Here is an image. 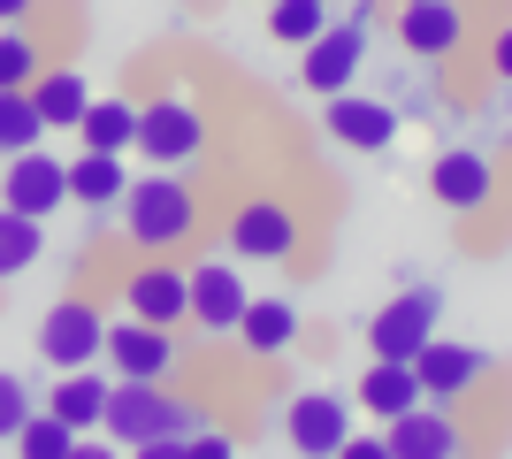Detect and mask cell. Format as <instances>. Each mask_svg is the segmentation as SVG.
Returning a JSON list of instances; mask_svg holds the SVG:
<instances>
[{
	"instance_id": "obj_8",
	"label": "cell",
	"mask_w": 512,
	"mask_h": 459,
	"mask_svg": "<svg viewBox=\"0 0 512 459\" xmlns=\"http://www.w3.org/2000/svg\"><path fill=\"white\" fill-rule=\"evenodd\" d=\"M176 329H161V322H107V368L115 375H146V383H169L176 375Z\"/></svg>"
},
{
	"instance_id": "obj_6",
	"label": "cell",
	"mask_w": 512,
	"mask_h": 459,
	"mask_svg": "<svg viewBox=\"0 0 512 459\" xmlns=\"http://www.w3.org/2000/svg\"><path fill=\"white\" fill-rule=\"evenodd\" d=\"M230 253L237 261H291L299 253V207L291 199H245L230 215Z\"/></svg>"
},
{
	"instance_id": "obj_33",
	"label": "cell",
	"mask_w": 512,
	"mask_h": 459,
	"mask_svg": "<svg viewBox=\"0 0 512 459\" xmlns=\"http://www.w3.org/2000/svg\"><path fill=\"white\" fill-rule=\"evenodd\" d=\"M31 8L39 0H0V23H31Z\"/></svg>"
},
{
	"instance_id": "obj_18",
	"label": "cell",
	"mask_w": 512,
	"mask_h": 459,
	"mask_svg": "<svg viewBox=\"0 0 512 459\" xmlns=\"http://www.w3.org/2000/svg\"><path fill=\"white\" fill-rule=\"evenodd\" d=\"M360 414H375V421H390V414H406V406H421V375H413V360H375V368L360 375Z\"/></svg>"
},
{
	"instance_id": "obj_32",
	"label": "cell",
	"mask_w": 512,
	"mask_h": 459,
	"mask_svg": "<svg viewBox=\"0 0 512 459\" xmlns=\"http://www.w3.org/2000/svg\"><path fill=\"white\" fill-rule=\"evenodd\" d=\"M344 452H352V459H390V444L383 437H344Z\"/></svg>"
},
{
	"instance_id": "obj_10",
	"label": "cell",
	"mask_w": 512,
	"mask_h": 459,
	"mask_svg": "<svg viewBox=\"0 0 512 459\" xmlns=\"http://www.w3.org/2000/svg\"><path fill=\"white\" fill-rule=\"evenodd\" d=\"M344 437H352V414H344L337 391H299L283 406V444H291V452L329 459V452H344Z\"/></svg>"
},
{
	"instance_id": "obj_11",
	"label": "cell",
	"mask_w": 512,
	"mask_h": 459,
	"mask_svg": "<svg viewBox=\"0 0 512 459\" xmlns=\"http://www.w3.org/2000/svg\"><path fill=\"white\" fill-rule=\"evenodd\" d=\"M69 199V161H54L46 146H31V153H16L8 169H0V207H23V215H54Z\"/></svg>"
},
{
	"instance_id": "obj_16",
	"label": "cell",
	"mask_w": 512,
	"mask_h": 459,
	"mask_svg": "<svg viewBox=\"0 0 512 459\" xmlns=\"http://www.w3.org/2000/svg\"><path fill=\"white\" fill-rule=\"evenodd\" d=\"M123 299H130V314H138V322H161V329H184V322H192V276H184V268H169V261H146V268L123 284Z\"/></svg>"
},
{
	"instance_id": "obj_24",
	"label": "cell",
	"mask_w": 512,
	"mask_h": 459,
	"mask_svg": "<svg viewBox=\"0 0 512 459\" xmlns=\"http://www.w3.org/2000/svg\"><path fill=\"white\" fill-rule=\"evenodd\" d=\"M39 253H46V222L23 215V207H0V284H16Z\"/></svg>"
},
{
	"instance_id": "obj_12",
	"label": "cell",
	"mask_w": 512,
	"mask_h": 459,
	"mask_svg": "<svg viewBox=\"0 0 512 459\" xmlns=\"http://www.w3.org/2000/svg\"><path fill=\"white\" fill-rule=\"evenodd\" d=\"M329 138L352 153H390L398 146V108L390 100H367V92H329V108H321Z\"/></svg>"
},
{
	"instance_id": "obj_27",
	"label": "cell",
	"mask_w": 512,
	"mask_h": 459,
	"mask_svg": "<svg viewBox=\"0 0 512 459\" xmlns=\"http://www.w3.org/2000/svg\"><path fill=\"white\" fill-rule=\"evenodd\" d=\"M77 437H85V429H69V421L46 406V414L23 421V437H16V444H23L31 459H77Z\"/></svg>"
},
{
	"instance_id": "obj_7",
	"label": "cell",
	"mask_w": 512,
	"mask_h": 459,
	"mask_svg": "<svg viewBox=\"0 0 512 459\" xmlns=\"http://www.w3.org/2000/svg\"><path fill=\"white\" fill-rule=\"evenodd\" d=\"M383 444H390V459H459L467 452V429L451 421V406L421 398V406H406V414L383 421Z\"/></svg>"
},
{
	"instance_id": "obj_19",
	"label": "cell",
	"mask_w": 512,
	"mask_h": 459,
	"mask_svg": "<svg viewBox=\"0 0 512 459\" xmlns=\"http://www.w3.org/2000/svg\"><path fill=\"white\" fill-rule=\"evenodd\" d=\"M123 192H130L123 153H100V146H85L77 161H69V199H77V207H123Z\"/></svg>"
},
{
	"instance_id": "obj_30",
	"label": "cell",
	"mask_w": 512,
	"mask_h": 459,
	"mask_svg": "<svg viewBox=\"0 0 512 459\" xmlns=\"http://www.w3.org/2000/svg\"><path fill=\"white\" fill-rule=\"evenodd\" d=\"M184 452H192V459H230V452H237V437H222V429H207V421H199Z\"/></svg>"
},
{
	"instance_id": "obj_31",
	"label": "cell",
	"mask_w": 512,
	"mask_h": 459,
	"mask_svg": "<svg viewBox=\"0 0 512 459\" xmlns=\"http://www.w3.org/2000/svg\"><path fill=\"white\" fill-rule=\"evenodd\" d=\"M490 69H497V77H505V85H512V23H505V31H497V46H490Z\"/></svg>"
},
{
	"instance_id": "obj_9",
	"label": "cell",
	"mask_w": 512,
	"mask_h": 459,
	"mask_svg": "<svg viewBox=\"0 0 512 459\" xmlns=\"http://www.w3.org/2000/svg\"><path fill=\"white\" fill-rule=\"evenodd\" d=\"M360 62H367V31L360 23H329L314 46H299V85L306 92H352V77H360Z\"/></svg>"
},
{
	"instance_id": "obj_26",
	"label": "cell",
	"mask_w": 512,
	"mask_h": 459,
	"mask_svg": "<svg viewBox=\"0 0 512 459\" xmlns=\"http://www.w3.org/2000/svg\"><path fill=\"white\" fill-rule=\"evenodd\" d=\"M329 31V0H268V39L276 46H314Z\"/></svg>"
},
{
	"instance_id": "obj_15",
	"label": "cell",
	"mask_w": 512,
	"mask_h": 459,
	"mask_svg": "<svg viewBox=\"0 0 512 459\" xmlns=\"http://www.w3.org/2000/svg\"><path fill=\"white\" fill-rule=\"evenodd\" d=\"M398 46L421 62H444L451 46H467V8L459 0H406L398 8Z\"/></svg>"
},
{
	"instance_id": "obj_5",
	"label": "cell",
	"mask_w": 512,
	"mask_h": 459,
	"mask_svg": "<svg viewBox=\"0 0 512 459\" xmlns=\"http://www.w3.org/2000/svg\"><path fill=\"white\" fill-rule=\"evenodd\" d=\"M436 322H444V291H398L390 306H375V322H367V352L375 360H413V352L436 337Z\"/></svg>"
},
{
	"instance_id": "obj_4",
	"label": "cell",
	"mask_w": 512,
	"mask_h": 459,
	"mask_svg": "<svg viewBox=\"0 0 512 459\" xmlns=\"http://www.w3.org/2000/svg\"><path fill=\"white\" fill-rule=\"evenodd\" d=\"M39 352H46V368H100L107 360V314L92 299H62V306H46V322H39Z\"/></svg>"
},
{
	"instance_id": "obj_1",
	"label": "cell",
	"mask_w": 512,
	"mask_h": 459,
	"mask_svg": "<svg viewBox=\"0 0 512 459\" xmlns=\"http://www.w3.org/2000/svg\"><path fill=\"white\" fill-rule=\"evenodd\" d=\"M199 406L192 398H176L169 383H146V375H115V391H107V437L123 444V452H146V459H176L192 444L199 429Z\"/></svg>"
},
{
	"instance_id": "obj_22",
	"label": "cell",
	"mask_w": 512,
	"mask_h": 459,
	"mask_svg": "<svg viewBox=\"0 0 512 459\" xmlns=\"http://www.w3.org/2000/svg\"><path fill=\"white\" fill-rule=\"evenodd\" d=\"M237 345L260 352V360H276V352L299 345V314H291L283 299H253V306H245V322H237Z\"/></svg>"
},
{
	"instance_id": "obj_14",
	"label": "cell",
	"mask_w": 512,
	"mask_h": 459,
	"mask_svg": "<svg viewBox=\"0 0 512 459\" xmlns=\"http://www.w3.org/2000/svg\"><path fill=\"white\" fill-rule=\"evenodd\" d=\"M245 306H253V291H245V276H237L230 261H199L192 268V322L207 329V337H237Z\"/></svg>"
},
{
	"instance_id": "obj_23",
	"label": "cell",
	"mask_w": 512,
	"mask_h": 459,
	"mask_svg": "<svg viewBox=\"0 0 512 459\" xmlns=\"http://www.w3.org/2000/svg\"><path fill=\"white\" fill-rule=\"evenodd\" d=\"M46 138V115L31 100V85H0V161H16Z\"/></svg>"
},
{
	"instance_id": "obj_17",
	"label": "cell",
	"mask_w": 512,
	"mask_h": 459,
	"mask_svg": "<svg viewBox=\"0 0 512 459\" xmlns=\"http://www.w3.org/2000/svg\"><path fill=\"white\" fill-rule=\"evenodd\" d=\"M428 192H436V207H451V215H482L497 199V169L490 153H436V169H428Z\"/></svg>"
},
{
	"instance_id": "obj_13",
	"label": "cell",
	"mask_w": 512,
	"mask_h": 459,
	"mask_svg": "<svg viewBox=\"0 0 512 459\" xmlns=\"http://www.w3.org/2000/svg\"><path fill=\"white\" fill-rule=\"evenodd\" d=\"M413 375H421V391L436 398V406H459V398L490 375V352H482V345H444V337H428V345L413 352Z\"/></svg>"
},
{
	"instance_id": "obj_21",
	"label": "cell",
	"mask_w": 512,
	"mask_h": 459,
	"mask_svg": "<svg viewBox=\"0 0 512 459\" xmlns=\"http://www.w3.org/2000/svg\"><path fill=\"white\" fill-rule=\"evenodd\" d=\"M107 391H115V383H107L100 368H69L62 383H54V398H46V406H54L69 429H100V421H107Z\"/></svg>"
},
{
	"instance_id": "obj_28",
	"label": "cell",
	"mask_w": 512,
	"mask_h": 459,
	"mask_svg": "<svg viewBox=\"0 0 512 459\" xmlns=\"http://www.w3.org/2000/svg\"><path fill=\"white\" fill-rule=\"evenodd\" d=\"M39 69H46L39 39H31L23 23H0V85H31Z\"/></svg>"
},
{
	"instance_id": "obj_20",
	"label": "cell",
	"mask_w": 512,
	"mask_h": 459,
	"mask_svg": "<svg viewBox=\"0 0 512 459\" xmlns=\"http://www.w3.org/2000/svg\"><path fill=\"white\" fill-rule=\"evenodd\" d=\"M31 100H39L46 131H77V123H85V108H92L85 69H39V77H31Z\"/></svg>"
},
{
	"instance_id": "obj_34",
	"label": "cell",
	"mask_w": 512,
	"mask_h": 459,
	"mask_svg": "<svg viewBox=\"0 0 512 459\" xmlns=\"http://www.w3.org/2000/svg\"><path fill=\"white\" fill-rule=\"evenodd\" d=\"M329 8H337V0H329Z\"/></svg>"
},
{
	"instance_id": "obj_35",
	"label": "cell",
	"mask_w": 512,
	"mask_h": 459,
	"mask_svg": "<svg viewBox=\"0 0 512 459\" xmlns=\"http://www.w3.org/2000/svg\"><path fill=\"white\" fill-rule=\"evenodd\" d=\"M398 8H406V0H398Z\"/></svg>"
},
{
	"instance_id": "obj_25",
	"label": "cell",
	"mask_w": 512,
	"mask_h": 459,
	"mask_svg": "<svg viewBox=\"0 0 512 459\" xmlns=\"http://www.w3.org/2000/svg\"><path fill=\"white\" fill-rule=\"evenodd\" d=\"M77 138L100 153H130L138 146V100H92L85 123H77Z\"/></svg>"
},
{
	"instance_id": "obj_29",
	"label": "cell",
	"mask_w": 512,
	"mask_h": 459,
	"mask_svg": "<svg viewBox=\"0 0 512 459\" xmlns=\"http://www.w3.org/2000/svg\"><path fill=\"white\" fill-rule=\"evenodd\" d=\"M31 414H39V406H31V383L0 368V444H16V437H23V421H31Z\"/></svg>"
},
{
	"instance_id": "obj_3",
	"label": "cell",
	"mask_w": 512,
	"mask_h": 459,
	"mask_svg": "<svg viewBox=\"0 0 512 459\" xmlns=\"http://www.w3.org/2000/svg\"><path fill=\"white\" fill-rule=\"evenodd\" d=\"M138 153H146L153 169H192L199 153H207V115L184 100V92H161L138 108Z\"/></svg>"
},
{
	"instance_id": "obj_2",
	"label": "cell",
	"mask_w": 512,
	"mask_h": 459,
	"mask_svg": "<svg viewBox=\"0 0 512 459\" xmlns=\"http://www.w3.org/2000/svg\"><path fill=\"white\" fill-rule=\"evenodd\" d=\"M199 230V199L184 176H146L123 192V238L146 245V253H176V245Z\"/></svg>"
}]
</instances>
